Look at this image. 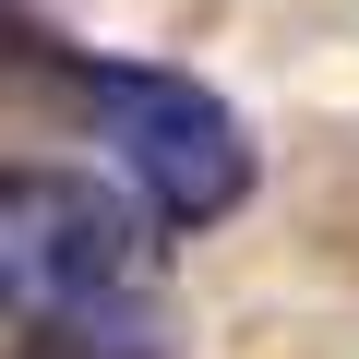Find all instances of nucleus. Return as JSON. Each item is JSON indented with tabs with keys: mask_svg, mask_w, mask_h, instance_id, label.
<instances>
[{
	"mask_svg": "<svg viewBox=\"0 0 359 359\" xmlns=\"http://www.w3.org/2000/svg\"><path fill=\"white\" fill-rule=\"evenodd\" d=\"M84 120L108 144V168L144 192L156 228H216L252 204V132L216 84L156 72V60H96L84 72Z\"/></svg>",
	"mask_w": 359,
	"mask_h": 359,
	"instance_id": "obj_1",
	"label": "nucleus"
},
{
	"mask_svg": "<svg viewBox=\"0 0 359 359\" xmlns=\"http://www.w3.org/2000/svg\"><path fill=\"white\" fill-rule=\"evenodd\" d=\"M144 276V228L108 180L72 168H0V323H48L96 287Z\"/></svg>",
	"mask_w": 359,
	"mask_h": 359,
	"instance_id": "obj_2",
	"label": "nucleus"
},
{
	"mask_svg": "<svg viewBox=\"0 0 359 359\" xmlns=\"http://www.w3.org/2000/svg\"><path fill=\"white\" fill-rule=\"evenodd\" d=\"M168 347H180V335H168L156 276L96 287V299H72V311H48V323H36V359H168Z\"/></svg>",
	"mask_w": 359,
	"mask_h": 359,
	"instance_id": "obj_3",
	"label": "nucleus"
}]
</instances>
